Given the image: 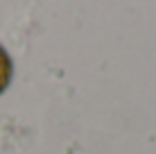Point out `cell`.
<instances>
[{
    "label": "cell",
    "instance_id": "6da1fadb",
    "mask_svg": "<svg viewBox=\"0 0 156 154\" xmlns=\"http://www.w3.org/2000/svg\"><path fill=\"white\" fill-rule=\"evenodd\" d=\"M12 77H14V63H12V57L9 52L0 45V93L7 91V86L12 84Z\"/></svg>",
    "mask_w": 156,
    "mask_h": 154
}]
</instances>
